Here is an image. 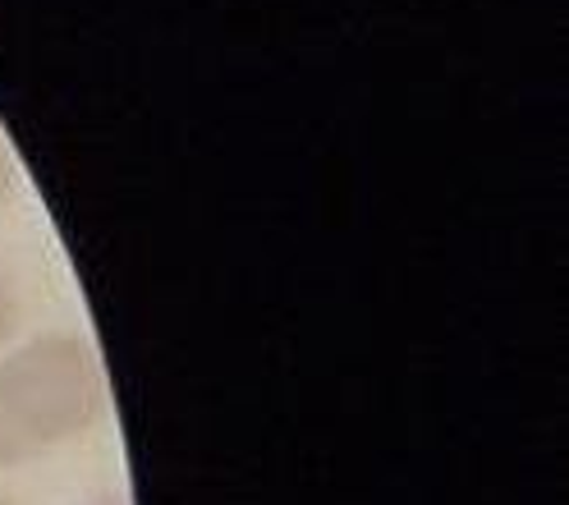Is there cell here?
Instances as JSON below:
<instances>
[{
	"label": "cell",
	"instance_id": "obj_1",
	"mask_svg": "<svg viewBox=\"0 0 569 505\" xmlns=\"http://www.w3.org/2000/svg\"><path fill=\"white\" fill-rule=\"evenodd\" d=\"M0 405L32 450L88 437L106 409L97 354L69 331H42L0 358Z\"/></svg>",
	"mask_w": 569,
	"mask_h": 505
},
{
	"label": "cell",
	"instance_id": "obj_2",
	"mask_svg": "<svg viewBox=\"0 0 569 505\" xmlns=\"http://www.w3.org/2000/svg\"><path fill=\"white\" fill-rule=\"evenodd\" d=\"M32 455H38V450L23 442V432L14 427V418L6 414V405H0V468H19V464H28Z\"/></svg>",
	"mask_w": 569,
	"mask_h": 505
},
{
	"label": "cell",
	"instance_id": "obj_3",
	"mask_svg": "<svg viewBox=\"0 0 569 505\" xmlns=\"http://www.w3.org/2000/svg\"><path fill=\"white\" fill-rule=\"evenodd\" d=\"M14 331H19V295H14V280L0 271V349L10 345Z\"/></svg>",
	"mask_w": 569,
	"mask_h": 505
},
{
	"label": "cell",
	"instance_id": "obj_4",
	"mask_svg": "<svg viewBox=\"0 0 569 505\" xmlns=\"http://www.w3.org/2000/svg\"><path fill=\"white\" fill-rule=\"evenodd\" d=\"M14 189H19V166H14V152L6 148V138H0V211L14 202Z\"/></svg>",
	"mask_w": 569,
	"mask_h": 505
},
{
	"label": "cell",
	"instance_id": "obj_5",
	"mask_svg": "<svg viewBox=\"0 0 569 505\" xmlns=\"http://www.w3.org/2000/svg\"><path fill=\"white\" fill-rule=\"evenodd\" d=\"M0 505H14V496H10V492H0Z\"/></svg>",
	"mask_w": 569,
	"mask_h": 505
}]
</instances>
